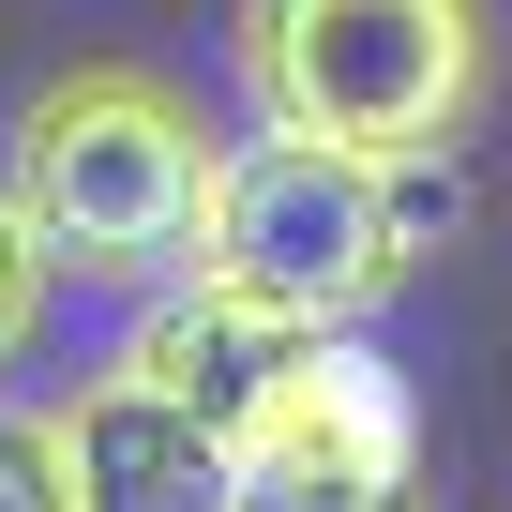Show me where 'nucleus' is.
I'll return each mask as SVG.
<instances>
[{"mask_svg": "<svg viewBox=\"0 0 512 512\" xmlns=\"http://www.w3.org/2000/svg\"><path fill=\"white\" fill-rule=\"evenodd\" d=\"M211 136L196 106L151 76V61H76L16 106V211L46 241V272L61 287H106V302H151L166 272H196V241H211Z\"/></svg>", "mask_w": 512, "mask_h": 512, "instance_id": "nucleus-1", "label": "nucleus"}, {"mask_svg": "<svg viewBox=\"0 0 512 512\" xmlns=\"http://www.w3.org/2000/svg\"><path fill=\"white\" fill-rule=\"evenodd\" d=\"M437 226H452V181H437V166L256 121V136L211 166V241H196V272H226L241 302H272L287 332H347V317H377V302L422 272Z\"/></svg>", "mask_w": 512, "mask_h": 512, "instance_id": "nucleus-2", "label": "nucleus"}, {"mask_svg": "<svg viewBox=\"0 0 512 512\" xmlns=\"http://www.w3.org/2000/svg\"><path fill=\"white\" fill-rule=\"evenodd\" d=\"M226 76L287 136L452 166V136L482 121V76H497V16L482 0H241Z\"/></svg>", "mask_w": 512, "mask_h": 512, "instance_id": "nucleus-3", "label": "nucleus"}, {"mask_svg": "<svg viewBox=\"0 0 512 512\" xmlns=\"http://www.w3.org/2000/svg\"><path fill=\"white\" fill-rule=\"evenodd\" d=\"M121 362L151 377V392H181L196 422H256V407H272V377L302 362V332L272 317V302H241L226 272H166L151 302H136V332H121Z\"/></svg>", "mask_w": 512, "mask_h": 512, "instance_id": "nucleus-4", "label": "nucleus"}, {"mask_svg": "<svg viewBox=\"0 0 512 512\" xmlns=\"http://www.w3.org/2000/svg\"><path fill=\"white\" fill-rule=\"evenodd\" d=\"M76 482H91V512H226L241 437L196 422L181 392H151L136 362H106V377L76 392Z\"/></svg>", "mask_w": 512, "mask_h": 512, "instance_id": "nucleus-5", "label": "nucleus"}, {"mask_svg": "<svg viewBox=\"0 0 512 512\" xmlns=\"http://www.w3.org/2000/svg\"><path fill=\"white\" fill-rule=\"evenodd\" d=\"M226 512H437L422 467H362V452H302V437H241Z\"/></svg>", "mask_w": 512, "mask_h": 512, "instance_id": "nucleus-6", "label": "nucleus"}, {"mask_svg": "<svg viewBox=\"0 0 512 512\" xmlns=\"http://www.w3.org/2000/svg\"><path fill=\"white\" fill-rule=\"evenodd\" d=\"M0 512H91V482H76V422L0 407Z\"/></svg>", "mask_w": 512, "mask_h": 512, "instance_id": "nucleus-7", "label": "nucleus"}, {"mask_svg": "<svg viewBox=\"0 0 512 512\" xmlns=\"http://www.w3.org/2000/svg\"><path fill=\"white\" fill-rule=\"evenodd\" d=\"M46 287H61V272H46V241H31V211H16V181H0V362L31 347V317H46Z\"/></svg>", "mask_w": 512, "mask_h": 512, "instance_id": "nucleus-8", "label": "nucleus"}]
</instances>
